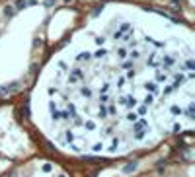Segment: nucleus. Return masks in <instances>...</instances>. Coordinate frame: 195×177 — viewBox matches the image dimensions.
<instances>
[{
    "label": "nucleus",
    "instance_id": "1",
    "mask_svg": "<svg viewBox=\"0 0 195 177\" xmlns=\"http://www.w3.org/2000/svg\"><path fill=\"white\" fill-rule=\"evenodd\" d=\"M33 119L53 146L74 158L154 148L191 128V41L148 14L82 31L37 86Z\"/></svg>",
    "mask_w": 195,
    "mask_h": 177
},
{
    "label": "nucleus",
    "instance_id": "2",
    "mask_svg": "<svg viewBox=\"0 0 195 177\" xmlns=\"http://www.w3.org/2000/svg\"><path fill=\"white\" fill-rule=\"evenodd\" d=\"M6 177H14V173H10V175H6Z\"/></svg>",
    "mask_w": 195,
    "mask_h": 177
}]
</instances>
